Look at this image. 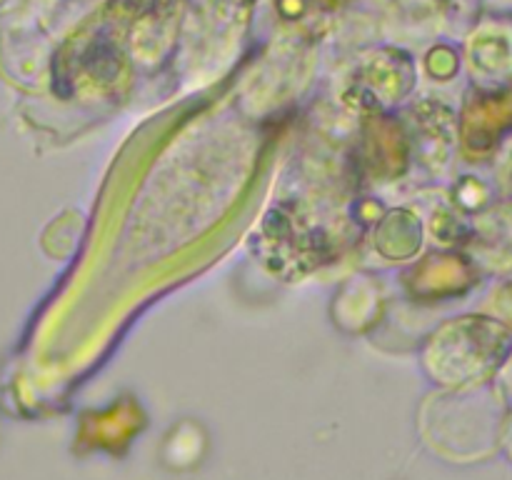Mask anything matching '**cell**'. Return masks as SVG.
<instances>
[{"label": "cell", "mask_w": 512, "mask_h": 480, "mask_svg": "<svg viewBox=\"0 0 512 480\" xmlns=\"http://www.w3.org/2000/svg\"><path fill=\"white\" fill-rule=\"evenodd\" d=\"M503 183L508 185V188H512V145L503 158Z\"/></svg>", "instance_id": "obj_5"}, {"label": "cell", "mask_w": 512, "mask_h": 480, "mask_svg": "<svg viewBox=\"0 0 512 480\" xmlns=\"http://www.w3.org/2000/svg\"><path fill=\"white\" fill-rule=\"evenodd\" d=\"M512 123V93L493 95L470 105L468 143L478 150H488L500 130Z\"/></svg>", "instance_id": "obj_2"}, {"label": "cell", "mask_w": 512, "mask_h": 480, "mask_svg": "<svg viewBox=\"0 0 512 480\" xmlns=\"http://www.w3.org/2000/svg\"><path fill=\"white\" fill-rule=\"evenodd\" d=\"M470 53H473V63L478 65L480 70H485V73H498V70L510 65V43L503 35H478L473 48H470Z\"/></svg>", "instance_id": "obj_3"}, {"label": "cell", "mask_w": 512, "mask_h": 480, "mask_svg": "<svg viewBox=\"0 0 512 480\" xmlns=\"http://www.w3.org/2000/svg\"><path fill=\"white\" fill-rule=\"evenodd\" d=\"M483 235L490 248L503 260L512 263V205L495 208L483 223Z\"/></svg>", "instance_id": "obj_4"}, {"label": "cell", "mask_w": 512, "mask_h": 480, "mask_svg": "<svg viewBox=\"0 0 512 480\" xmlns=\"http://www.w3.org/2000/svg\"><path fill=\"white\" fill-rule=\"evenodd\" d=\"M458 378H478L498 368L510 348V333L488 318H465L445 335Z\"/></svg>", "instance_id": "obj_1"}]
</instances>
